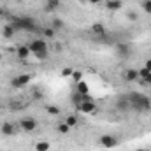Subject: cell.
I'll list each match as a JSON object with an SVG mask.
<instances>
[{"mask_svg": "<svg viewBox=\"0 0 151 151\" xmlns=\"http://www.w3.org/2000/svg\"><path fill=\"white\" fill-rule=\"evenodd\" d=\"M28 47H30V51H32L34 55L44 53V51H47V42H46L44 39H34V40L28 44Z\"/></svg>", "mask_w": 151, "mask_h": 151, "instance_id": "cell-4", "label": "cell"}, {"mask_svg": "<svg viewBox=\"0 0 151 151\" xmlns=\"http://www.w3.org/2000/svg\"><path fill=\"white\" fill-rule=\"evenodd\" d=\"M30 81H32V76L30 74H19V76H14V77L11 79V86H12L14 90H21V88H25L27 84H30Z\"/></svg>", "mask_w": 151, "mask_h": 151, "instance_id": "cell-3", "label": "cell"}, {"mask_svg": "<svg viewBox=\"0 0 151 151\" xmlns=\"http://www.w3.org/2000/svg\"><path fill=\"white\" fill-rule=\"evenodd\" d=\"M32 97H35V99H40V97H42V93H40V91H34V93H32Z\"/></svg>", "mask_w": 151, "mask_h": 151, "instance_id": "cell-30", "label": "cell"}, {"mask_svg": "<svg viewBox=\"0 0 151 151\" xmlns=\"http://www.w3.org/2000/svg\"><path fill=\"white\" fill-rule=\"evenodd\" d=\"M46 111H47L49 114H55V116H56V114H60V109H58V107H55V106H49V104L46 106Z\"/></svg>", "mask_w": 151, "mask_h": 151, "instance_id": "cell-23", "label": "cell"}, {"mask_svg": "<svg viewBox=\"0 0 151 151\" xmlns=\"http://www.w3.org/2000/svg\"><path fill=\"white\" fill-rule=\"evenodd\" d=\"M0 111H2V106H0Z\"/></svg>", "mask_w": 151, "mask_h": 151, "instance_id": "cell-35", "label": "cell"}, {"mask_svg": "<svg viewBox=\"0 0 151 151\" xmlns=\"http://www.w3.org/2000/svg\"><path fill=\"white\" fill-rule=\"evenodd\" d=\"M35 58H39V60H46L47 56H49V53L47 51H44V53H37V55H34Z\"/></svg>", "mask_w": 151, "mask_h": 151, "instance_id": "cell-26", "label": "cell"}, {"mask_svg": "<svg viewBox=\"0 0 151 151\" xmlns=\"http://www.w3.org/2000/svg\"><path fill=\"white\" fill-rule=\"evenodd\" d=\"M91 32H93V34L102 35V34H106V27H104V25H100V23H97V25H93V27H91Z\"/></svg>", "mask_w": 151, "mask_h": 151, "instance_id": "cell-18", "label": "cell"}, {"mask_svg": "<svg viewBox=\"0 0 151 151\" xmlns=\"http://www.w3.org/2000/svg\"><path fill=\"white\" fill-rule=\"evenodd\" d=\"M121 5H123L121 0H106V7H107L109 11H119Z\"/></svg>", "mask_w": 151, "mask_h": 151, "instance_id": "cell-14", "label": "cell"}, {"mask_svg": "<svg viewBox=\"0 0 151 151\" xmlns=\"http://www.w3.org/2000/svg\"><path fill=\"white\" fill-rule=\"evenodd\" d=\"M14 34H16V28L9 23V25H4V28H2V35L5 39H12L14 37Z\"/></svg>", "mask_w": 151, "mask_h": 151, "instance_id": "cell-12", "label": "cell"}, {"mask_svg": "<svg viewBox=\"0 0 151 151\" xmlns=\"http://www.w3.org/2000/svg\"><path fill=\"white\" fill-rule=\"evenodd\" d=\"M128 102H130V107H132V109L141 111V113L151 109L150 97H146V95H142V93H130V95H128Z\"/></svg>", "mask_w": 151, "mask_h": 151, "instance_id": "cell-1", "label": "cell"}, {"mask_svg": "<svg viewBox=\"0 0 151 151\" xmlns=\"http://www.w3.org/2000/svg\"><path fill=\"white\" fill-rule=\"evenodd\" d=\"M142 9H144L148 14H151V0H142Z\"/></svg>", "mask_w": 151, "mask_h": 151, "instance_id": "cell-24", "label": "cell"}, {"mask_svg": "<svg viewBox=\"0 0 151 151\" xmlns=\"http://www.w3.org/2000/svg\"><path fill=\"white\" fill-rule=\"evenodd\" d=\"M88 2H90V4H100L102 0H88Z\"/></svg>", "mask_w": 151, "mask_h": 151, "instance_id": "cell-32", "label": "cell"}, {"mask_svg": "<svg viewBox=\"0 0 151 151\" xmlns=\"http://www.w3.org/2000/svg\"><path fill=\"white\" fill-rule=\"evenodd\" d=\"M95 109H97V106H95V102L91 100V97H90V99H86V100L79 106V111H81V113H84V114L95 113Z\"/></svg>", "mask_w": 151, "mask_h": 151, "instance_id": "cell-8", "label": "cell"}, {"mask_svg": "<svg viewBox=\"0 0 151 151\" xmlns=\"http://www.w3.org/2000/svg\"><path fill=\"white\" fill-rule=\"evenodd\" d=\"M65 123H67L70 128H72V127H76V125H77V116H76V114H69V116L65 118Z\"/></svg>", "mask_w": 151, "mask_h": 151, "instance_id": "cell-19", "label": "cell"}, {"mask_svg": "<svg viewBox=\"0 0 151 151\" xmlns=\"http://www.w3.org/2000/svg\"><path fill=\"white\" fill-rule=\"evenodd\" d=\"M0 132H2L4 135H14V134H16V127H14L12 123L5 121V123H2V127H0Z\"/></svg>", "mask_w": 151, "mask_h": 151, "instance_id": "cell-9", "label": "cell"}, {"mask_svg": "<svg viewBox=\"0 0 151 151\" xmlns=\"http://www.w3.org/2000/svg\"><path fill=\"white\" fill-rule=\"evenodd\" d=\"M144 69H148V70L151 72V60H148V62H146V67H144Z\"/></svg>", "mask_w": 151, "mask_h": 151, "instance_id": "cell-31", "label": "cell"}, {"mask_svg": "<svg viewBox=\"0 0 151 151\" xmlns=\"http://www.w3.org/2000/svg\"><path fill=\"white\" fill-rule=\"evenodd\" d=\"M55 35H56V30H55V28H46V30H44V37L53 39Z\"/></svg>", "mask_w": 151, "mask_h": 151, "instance_id": "cell-22", "label": "cell"}, {"mask_svg": "<svg viewBox=\"0 0 151 151\" xmlns=\"http://www.w3.org/2000/svg\"><path fill=\"white\" fill-rule=\"evenodd\" d=\"M19 128L23 130V132H34L35 128H37V121L34 119V118H30V116H27V118H23L21 121H19Z\"/></svg>", "mask_w": 151, "mask_h": 151, "instance_id": "cell-5", "label": "cell"}, {"mask_svg": "<svg viewBox=\"0 0 151 151\" xmlns=\"http://www.w3.org/2000/svg\"><path fill=\"white\" fill-rule=\"evenodd\" d=\"M76 91L81 95H90V86L84 81H79V83H76Z\"/></svg>", "mask_w": 151, "mask_h": 151, "instance_id": "cell-13", "label": "cell"}, {"mask_svg": "<svg viewBox=\"0 0 151 151\" xmlns=\"http://www.w3.org/2000/svg\"><path fill=\"white\" fill-rule=\"evenodd\" d=\"M150 77H151V72L148 70V69H141V70H139V79H142L144 83H148Z\"/></svg>", "mask_w": 151, "mask_h": 151, "instance_id": "cell-17", "label": "cell"}, {"mask_svg": "<svg viewBox=\"0 0 151 151\" xmlns=\"http://www.w3.org/2000/svg\"><path fill=\"white\" fill-rule=\"evenodd\" d=\"M128 18H130L132 21H135V19H137V14H135V12H128Z\"/></svg>", "mask_w": 151, "mask_h": 151, "instance_id": "cell-29", "label": "cell"}, {"mask_svg": "<svg viewBox=\"0 0 151 151\" xmlns=\"http://www.w3.org/2000/svg\"><path fill=\"white\" fill-rule=\"evenodd\" d=\"M56 28H63V21L56 19V21H55V30H56Z\"/></svg>", "mask_w": 151, "mask_h": 151, "instance_id": "cell-28", "label": "cell"}, {"mask_svg": "<svg viewBox=\"0 0 151 151\" xmlns=\"http://www.w3.org/2000/svg\"><path fill=\"white\" fill-rule=\"evenodd\" d=\"M60 7V0H46V5H44V9L47 11V12H51V11H56Z\"/></svg>", "mask_w": 151, "mask_h": 151, "instance_id": "cell-15", "label": "cell"}, {"mask_svg": "<svg viewBox=\"0 0 151 151\" xmlns=\"http://www.w3.org/2000/svg\"><path fill=\"white\" fill-rule=\"evenodd\" d=\"M72 79H74L76 83H79V81L83 79V72H79V70H72Z\"/></svg>", "mask_w": 151, "mask_h": 151, "instance_id": "cell-25", "label": "cell"}, {"mask_svg": "<svg viewBox=\"0 0 151 151\" xmlns=\"http://www.w3.org/2000/svg\"><path fill=\"white\" fill-rule=\"evenodd\" d=\"M49 142L47 141H39L37 144H35V151H49Z\"/></svg>", "mask_w": 151, "mask_h": 151, "instance_id": "cell-16", "label": "cell"}, {"mask_svg": "<svg viewBox=\"0 0 151 151\" xmlns=\"http://www.w3.org/2000/svg\"><path fill=\"white\" fill-rule=\"evenodd\" d=\"M116 53H118L119 58H128V56L132 55V47H130V44H127V42H119V44L116 46Z\"/></svg>", "mask_w": 151, "mask_h": 151, "instance_id": "cell-7", "label": "cell"}, {"mask_svg": "<svg viewBox=\"0 0 151 151\" xmlns=\"http://www.w3.org/2000/svg\"><path fill=\"white\" fill-rule=\"evenodd\" d=\"M0 60H2V53H0Z\"/></svg>", "mask_w": 151, "mask_h": 151, "instance_id": "cell-34", "label": "cell"}, {"mask_svg": "<svg viewBox=\"0 0 151 151\" xmlns=\"http://www.w3.org/2000/svg\"><path fill=\"white\" fill-rule=\"evenodd\" d=\"M118 139L114 137V135H111V134H106V135H102L100 137V144L104 146V148H107V150H111V148H116L118 146Z\"/></svg>", "mask_w": 151, "mask_h": 151, "instance_id": "cell-6", "label": "cell"}, {"mask_svg": "<svg viewBox=\"0 0 151 151\" xmlns=\"http://www.w3.org/2000/svg\"><path fill=\"white\" fill-rule=\"evenodd\" d=\"M69 76H72V70L70 69H63L62 70V77H69Z\"/></svg>", "mask_w": 151, "mask_h": 151, "instance_id": "cell-27", "label": "cell"}, {"mask_svg": "<svg viewBox=\"0 0 151 151\" xmlns=\"http://www.w3.org/2000/svg\"><path fill=\"white\" fill-rule=\"evenodd\" d=\"M58 132H60V134H69V132H70V127L63 121V123H60V125H58Z\"/></svg>", "mask_w": 151, "mask_h": 151, "instance_id": "cell-21", "label": "cell"}, {"mask_svg": "<svg viewBox=\"0 0 151 151\" xmlns=\"http://www.w3.org/2000/svg\"><path fill=\"white\" fill-rule=\"evenodd\" d=\"M11 25L16 28V32H18V30H21V32H35V30H37L35 19H34V18H30V16H19V18H12Z\"/></svg>", "mask_w": 151, "mask_h": 151, "instance_id": "cell-2", "label": "cell"}, {"mask_svg": "<svg viewBox=\"0 0 151 151\" xmlns=\"http://www.w3.org/2000/svg\"><path fill=\"white\" fill-rule=\"evenodd\" d=\"M118 107H119V109H123V111H125V109H130L128 97H127V99H119V102H118Z\"/></svg>", "mask_w": 151, "mask_h": 151, "instance_id": "cell-20", "label": "cell"}, {"mask_svg": "<svg viewBox=\"0 0 151 151\" xmlns=\"http://www.w3.org/2000/svg\"><path fill=\"white\" fill-rule=\"evenodd\" d=\"M125 81H128V83H132V81H137L139 79V70H135V69H128V70H125Z\"/></svg>", "mask_w": 151, "mask_h": 151, "instance_id": "cell-11", "label": "cell"}, {"mask_svg": "<svg viewBox=\"0 0 151 151\" xmlns=\"http://www.w3.org/2000/svg\"><path fill=\"white\" fill-rule=\"evenodd\" d=\"M30 53H32V51H30L28 46H19V47L16 49V55H18L19 60H27V58L30 56Z\"/></svg>", "mask_w": 151, "mask_h": 151, "instance_id": "cell-10", "label": "cell"}, {"mask_svg": "<svg viewBox=\"0 0 151 151\" xmlns=\"http://www.w3.org/2000/svg\"><path fill=\"white\" fill-rule=\"evenodd\" d=\"M137 151H148V150H137Z\"/></svg>", "mask_w": 151, "mask_h": 151, "instance_id": "cell-33", "label": "cell"}]
</instances>
